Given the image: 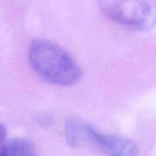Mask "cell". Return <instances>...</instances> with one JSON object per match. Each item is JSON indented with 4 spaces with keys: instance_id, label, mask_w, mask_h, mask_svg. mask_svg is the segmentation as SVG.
<instances>
[{
    "instance_id": "obj_1",
    "label": "cell",
    "mask_w": 156,
    "mask_h": 156,
    "mask_svg": "<svg viewBox=\"0 0 156 156\" xmlns=\"http://www.w3.org/2000/svg\"><path fill=\"white\" fill-rule=\"evenodd\" d=\"M28 61L44 80L57 86H71L81 78L76 60L59 45L48 39H35L29 46Z\"/></svg>"
},
{
    "instance_id": "obj_2",
    "label": "cell",
    "mask_w": 156,
    "mask_h": 156,
    "mask_svg": "<svg viewBox=\"0 0 156 156\" xmlns=\"http://www.w3.org/2000/svg\"><path fill=\"white\" fill-rule=\"evenodd\" d=\"M103 14L123 27L146 30L156 23V0H98Z\"/></svg>"
},
{
    "instance_id": "obj_3",
    "label": "cell",
    "mask_w": 156,
    "mask_h": 156,
    "mask_svg": "<svg viewBox=\"0 0 156 156\" xmlns=\"http://www.w3.org/2000/svg\"><path fill=\"white\" fill-rule=\"evenodd\" d=\"M92 148L99 149L107 156H137L138 146L129 138L106 134L98 132L94 133Z\"/></svg>"
},
{
    "instance_id": "obj_4",
    "label": "cell",
    "mask_w": 156,
    "mask_h": 156,
    "mask_svg": "<svg viewBox=\"0 0 156 156\" xmlns=\"http://www.w3.org/2000/svg\"><path fill=\"white\" fill-rule=\"evenodd\" d=\"M95 129L82 120L69 119L65 126V136L69 144L77 149L92 148Z\"/></svg>"
},
{
    "instance_id": "obj_5",
    "label": "cell",
    "mask_w": 156,
    "mask_h": 156,
    "mask_svg": "<svg viewBox=\"0 0 156 156\" xmlns=\"http://www.w3.org/2000/svg\"><path fill=\"white\" fill-rule=\"evenodd\" d=\"M0 156H36L33 144L25 138H15L4 144Z\"/></svg>"
},
{
    "instance_id": "obj_6",
    "label": "cell",
    "mask_w": 156,
    "mask_h": 156,
    "mask_svg": "<svg viewBox=\"0 0 156 156\" xmlns=\"http://www.w3.org/2000/svg\"><path fill=\"white\" fill-rule=\"evenodd\" d=\"M6 143V130L5 126L0 123V150L4 146V144Z\"/></svg>"
}]
</instances>
